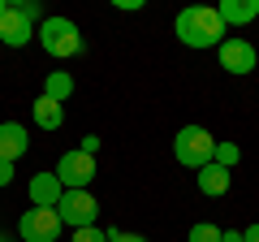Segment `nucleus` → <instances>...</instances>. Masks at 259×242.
Segmentation results:
<instances>
[{"mask_svg": "<svg viewBox=\"0 0 259 242\" xmlns=\"http://www.w3.org/2000/svg\"><path fill=\"white\" fill-rule=\"evenodd\" d=\"M216 165H221V169H229V173H233V165H238V160H242V147H238V143H221V139H216Z\"/></svg>", "mask_w": 259, "mask_h": 242, "instance_id": "15", "label": "nucleus"}, {"mask_svg": "<svg viewBox=\"0 0 259 242\" xmlns=\"http://www.w3.org/2000/svg\"><path fill=\"white\" fill-rule=\"evenodd\" d=\"M173 156H177V165H186V169H199L203 165H212V156H216V139L203 130V126H182L177 130V139H173Z\"/></svg>", "mask_w": 259, "mask_h": 242, "instance_id": "3", "label": "nucleus"}, {"mask_svg": "<svg viewBox=\"0 0 259 242\" xmlns=\"http://www.w3.org/2000/svg\"><path fill=\"white\" fill-rule=\"evenodd\" d=\"M9 182H13V165H9V160H0V186H9Z\"/></svg>", "mask_w": 259, "mask_h": 242, "instance_id": "21", "label": "nucleus"}, {"mask_svg": "<svg viewBox=\"0 0 259 242\" xmlns=\"http://www.w3.org/2000/svg\"><path fill=\"white\" fill-rule=\"evenodd\" d=\"M30 117H35L39 130H61V126H65V104H56V100H48V95H39V100L30 104Z\"/></svg>", "mask_w": 259, "mask_h": 242, "instance_id": "13", "label": "nucleus"}, {"mask_svg": "<svg viewBox=\"0 0 259 242\" xmlns=\"http://www.w3.org/2000/svg\"><path fill=\"white\" fill-rule=\"evenodd\" d=\"M26 147H30V139H26V126H18V121H0V160H22L26 156Z\"/></svg>", "mask_w": 259, "mask_h": 242, "instance_id": "10", "label": "nucleus"}, {"mask_svg": "<svg viewBox=\"0 0 259 242\" xmlns=\"http://www.w3.org/2000/svg\"><path fill=\"white\" fill-rule=\"evenodd\" d=\"M26 195H30V208H56L61 195H65V186H61L56 173H35L30 186H26Z\"/></svg>", "mask_w": 259, "mask_h": 242, "instance_id": "9", "label": "nucleus"}, {"mask_svg": "<svg viewBox=\"0 0 259 242\" xmlns=\"http://www.w3.org/2000/svg\"><path fill=\"white\" fill-rule=\"evenodd\" d=\"M18 233L22 242H56L61 238V216H56V208H26L18 221Z\"/></svg>", "mask_w": 259, "mask_h": 242, "instance_id": "6", "label": "nucleus"}, {"mask_svg": "<svg viewBox=\"0 0 259 242\" xmlns=\"http://www.w3.org/2000/svg\"><path fill=\"white\" fill-rule=\"evenodd\" d=\"M74 242H108V229H100V225H87V229H74Z\"/></svg>", "mask_w": 259, "mask_h": 242, "instance_id": "18", "label": "nucleus"}, {"mask_svg": "<svg viewBox=\"0 0 259 242\" xmlns=\"http://www.w3.org/2000/svg\"><path fill=\"white\" fill-rule=\"evenodd\" d=\"M229 182H233V173H229V169H221L216 160L199 169V195H207V199H221L225 190H229Z\"/></svg>", "mask_w": 259, "mask_h": 242, "instance_id": "12", "label": "nucleus"}, {"mask_svg": "<svg viewBox=\"0 0 259 242\" xmlns=\"http://www.w3.org/2000/svg\"><path fill=\"white\" fill-rule=\"evenodd\" d=\"M5 13H9V0H0V18H5Z\"/></svg>", "mask_w": 259, "mask_h": 242, "instance_id": "24", "label": "nucleus"}, {"mask_svg": "<svg viewBox=\"0 0 259 242\" xmlns=\"http://www.w3.org/2000/svg\"><path fill=\"white\" fill-rule=\"evenodd\" d=\"M78 151H87V156H95V151H100V139H95V134H87V139H82V147H78Z\"/></svg>", "mask_w": 259, "mask_h": 242, "instance_id": "20", "label": "nucleus"}, {"mask_svg": "<svg viewBox=\"0 0 259 242\" xmlns=\"http://www.w3.org/2000/svg\"><path fill=\"white\" fill-rule=\"evenodd\" d=\"M18 9H22V18H26L30 26H35V30H39V22L48 18V13H44V5H39V0H18Z\"/></svg>", "mask_w": 259, "mask_h": 242, "instance_id": "17", "label": "nucleus"}, {"mask_svg": "<svg viewBox=\"0 0 259 242\" xmlns=\"http://www.w3.org/2000/svg\"><path fill=\"white\" fill-rule=\"evenodd\" d=\"M108 242H147L143 233H125V229H108Z\"/></svg>", "mask_w": 259, "mask_h": 242, "instance_id": "19", "label": "nucleus"}, {"mask_svg": "<svg viewBox=\"0 0 259 242\" xmlns=\"http://www.w3.org/2000/svg\"><path fill=\"white\" fill-rule=\"evenodd\" d=\"M173 30H177V39H182L186 48H221L225 39H229L221 13L207 9V5H190V9H182L177 22H173Z\"/></svg>", "mask_w": 259, "mask_h": 242, "instance_id": "1", "label": "nucleus"}, {"mask_svg": "<svg viewBox=\"0 0 259 242\" xmlns=\"http://www.w3.org/2000/svg\"><path fill=\"white\" fill-rule=\"evenodd\" d=\"M56 177H61V186L65 190H87L95 182V156H87V151H65L61 160H56V169H52Z\"/></svg>", "mask_w": 259, "mask_h": 242, "instance_id": "5", "label": "nucleus"}, {"mask_svg": "<svg viewBox=\"0 0 259 242\" xmlns=\"http://www.w3.org/2000/svg\"><path fill=\"white\" fill-rule=\"evenodd\" d=\"M35 39H39V48H44L48 56H56V61L82 52V30H78V22L74 18H61V13H52V18L39 22Z\"/></svg>", "mask_w": 259, "mask_h": 242, "instance_id": "2", "label": "nucleus"}, {"mask_svg": "<svg viewBox=\"0 0 259 242\" xmlns=\"http://www.w3.org/2000/svg\"><path fill=\"white\" fill-rule=\"evenodd\" d=\"M221 242H242V229H221Z\"/></svg>", "mask_w": 259, "mask_h": 242, "instance_id": "22", "label": "nucleus"}, {"mask_svg": "<svg viewBox=\"0 0 259 242\" xmlns=\"http://www.w3.org/2000/svg\"><path fill=\"white\" fill-rule=\"evenodd\" d=\"M186 242H221V229H216V225H207V221H199V225H190Z\"/></svg>", "mask_w": 259, "mask_h": 242, "instance_id": "16", "label": "nucleus"}, {"mask_svg": "<svg viewBox=\"0 0 259 242\" xmlns=\"http://www.w3.org/2000/svg\"><path fill=\"white\" fill-rule=\"evenodd\" d=\"M216 13H221L225 30H229V26H246V22L259 18V0H221Z\"/></svg>", "mask_w": 259, "mask_h": 242, "instance_id": "11", "label": "nucleus"}, {"mask_svg": "<svg viewBox=\"0 0 259 242\" xmlns=\"http://www.w3.org/2000/svg\"><path fill=\"white\" fill-rule=\"evenodd\" d=\"M216 56H221V69H229V74H250L255 69V61H259V52H255V44H246V39H238V35H229L221 48H216Z\"/></svg>", "mask_w": 259, "mask_h": 242, "instance_id": "7", "label": "nucleus"}, {"mask_svg": "<svg viewBox=\"0 0 259 242\" xmlns=\"http://www.w3.org/2000/svg\"><path fill=\"white\" fill-rule=\"evenodd\" d=\"M0 242H13V238H9V233H0Z\"/></svg>", "mask_w": 259, "mask_h": 242, "instance_id": "25", "label": "nucleus"}, {"mask_svg": "<svg viewBox=\"0 0 259 242\" xmlns=\"http://www.w3.org/2000/svg\"><path fill=\"white\" fill-rule=\"evenodd\" d=\"M242 242H259V225H250V229H242Z\"/></svg>", "mask_w": 259, "mask_h": 242, "instance_id": "23", "label": "nucleus"}, {"mask_svg": "<svg viewBox=\"0 0 259 242\" xmlns=\"http://www.w3.org/2000/svg\"><path fill=\"white\" fill-rule=\"evenodd\" d=\"M44 95H48V100H56V104H65L69 95H74V78L65 74V69H52V74L44 78Z\"/></svg>", "mask_w": 259, "mask_h": 242, "instance_id": "14", "label": "nucleus"}, {"mask_svg": "<svg viewBox=\"0 0 259 242\" xmlns=\"http://www.w3.org/2000/svg\"><path fill=\"white\" fill-rule=\"evenodd\" d=\"M30 39H35V26L22 18L18 5H9V13L0 18V44H5V48H26Z\"/></svg>", "mask_w": 259, "mask_h": 242, "instance_id": "8", "label": "nucleus"}, {"mask_svg": "<svg viewBox=\"0 0 259 242\" xmlns=\"http://www.w3.org/2000/svg\"><path fill=\"white\" fill-rule=\"evenodd\" d=\"M56 216H61V225H69V229H87V225L100 221V199H95L91 190H65L61 204H56Z\"/></svg>", "mask_w": 259, "mask_h": 242, "instance_id": "4", "label": "nucleus"}]
</instances>
